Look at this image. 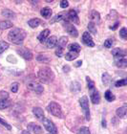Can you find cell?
Segmentation results:
<instances>
[{
	"label": "cell",
	"instance_id": "6da1fadb",
	"mask_svg": "<svg viewBox=\"0 0 127 134\" xmlns=\"http://www.w3.org/2000/svg\"><path fill=\"white\" fill-rule=\"evenodd\" d=\"M26 32L23 29L20 28H14L11 30V32L8 35V38L11 42L14 44H21L23 40L26 37Z\"/></svg>",
	"mask_w": 127,
	"mask_h": 134
},
{
	"label": "cell",
	"instance_id": "7a4b0ae2",
	"mask_svg": "<svg viewBox=\"0 0 127 134\" xmlns=\"http://www.w3.org/2000/svg\"><path fill=\"white\" fill-rule=\"evenodd\" d=\"M37 77H38L39 81L46 84L51 83L55 80V74L53 73V71L49 67H42V68H40L38 73H37Z\"/></svg>",
	"mask_w": 127,
	"mask_h": 134
},
{
	"label": "cell",
	"instance_id": "3957f363",
	"mask_svg": "<svg viewBox=\"0 0 127 134\" xmlns=\"http://www.w3.org/2000/svg\"><path fill=\"white\" fill-rule=\"evenodd\" d=\"M47 110L51 114L55 116V117L61 118L62 117V110H61L60 105L55 102H51L47 106Z\"/></svg>",
	"mask_w": 127,
	"mask_h": 134
},
{
	"label": "cell",
	"instance_id": "277c9868",
	"mask_svg": "<svg viewBox=\"0 0 127 134\" xmlns=\"http://www.w3.org/2000/svg\"><path fill=\"white\" fill-rule=\"evenodd\" d=\"M67 42H68V37L67 36H61L58 42L56 43L57 44V47H56V50H55V55L58 57H62L63 55V51L65 49L67 45Z\"/></svg>",
	"mask_w": 127,
	"mask_h": 134
},
{
	"label": "cell",
	"instance_id": "5b68a950",
	"mask_svg": "<svg viewBox=\"0 0 127 134\" xmlns=\"http://www.w3.org/2000/svg\"><path fill=\"white\" fill-rule=\"evenodd\" d=\"M79 103L82 110L84 111L86 120L89 121L90 120V109H89V100L88 98H87V96H82L81 99L79 100Z\"/></svg>",
	"mask_w": 127,
	"mask_h": 134
},
{
	"label": "cell",
	"instance_id": "8992f818",
	"mask_svg": "<svg viewBox=\"0 0 127 134\" xmlns=\"http://www.w3.org/2000/svg\"><path fill=\"white\" fill-rule=\"evenodd\" d=\"M64 20L67 21V22H72V23H79V20H78V15H77V13L75 10H71L65 14V17H64Z\"/></svg>",
	"mask_w": 127,
	"mask_h": 134
},
{
	"label": "cell",
	"instance_id": "52a82bcc",
	"mask_svg": "<svg viewBox=\"0 0 127 134\" xmlns=\"http://www.w3.org/2000/svg\"><path fill=\"white\" fill-rule=\"evenodd\" d=\"M27 87L29 88L30 90L33 91V92H36V94H41L43 92V86H42L41 84L38 83V82H36V81H29L27 83Z\"/></svg>",
	"mask_w": 127,
	"mask_h": 134
},
{
	"label": "cell",
	"instance_id": "ba28073f",
	"mask_svg": "<svg viewBox=\"0 0 127 134\" xmlns=\"http://www.w3.org/2000/svg\"><path fill=\"white\" fill-rule=\"evenodd\" d=\"M42 122H43L45 129H47L51 134H57V129H56L55 125L53 123L50 119H44Z\"/></svg>",
	"mask_w": 127,
	"mask_h": 134
},
{
	"label": "cell",
	"instance_id": "9c48e42d",
	"mask_svg": "<svg viewBox=\"0 0 127 134\" xmlns=\"http://www.w3.org/2000/svg\"><path fill=\"white\" fill-rule=\"evenodd\" d=\"M82 42L86 45V46H89V47H94V46H95L94 40H93L91 35H90L88 32L83 33V35H82Z\"/></svg>",
	"mask_w": 127,
	"mask_h": 134
},
{
	"label": "cell",
	"instance_id": "30bf717a",
	"mask_svg": "<svg viewBox=\"0 0 127 134\" xmlns=\"http://www.w3.org/2000/svg\"><path fill=\"white\" fill-rule=\"evenodd\" d=\"M28 129L33 134H42L43 133V129L39 125L36 123H30L28 124Z\"/></svg>",
	"mask_w": 127,
	"mask_h": 134
},
{
	"label": "cell",
	"instance_id": "8fae6325",
	"mask_svg": "<svg viewBox=\"0 0 127 134\" xmlns=\"http://www.w3.org/2000/svg\"><path fill=\"white\" fill-rule=\"evenodd\" d=\"M90 98H91L92 103H95V104L100 103V92H99L95 87L93 88V89H91V92H90Z\"/></svg>",
	"mask_w": 127,
	"mask_h": 134
},
{
	"label": "cell",
	"instance_id": "7c38bea8",
	"mask_svg": "<svg viewBox=\"0 0 127 134\" xmlns=\"http://www.w3.org/2000/svg\"><path fill=\"white\" fill-rule=\"evenodd\" d=\"M64 26H65L66 32L69 34L70 36H74V37H77V36H78V32H77V30L76 29V27L74 25H72V24H70V23L66 22L65 24H64Z\"/></svg>",
	"mask_w": 127,
	"mask_h": 134
},
{
	"label": "cell",
	"instance_id": "4fadbf2b",
	"mask_svg": "<svg viewBox=\"0 0 127 134\" xmlns=\"http://www.w3.org/2000/svg\"><path fill=\"white\" fill-rule=\"evenodd\" d=\"M17 51V53L19 54L20 56L24 58L25 59H33V54L31 53V51H29L28 49H25V48H21V49H18Z\"/></svg>",
	"mask_w": 127,
	"mask_h": 134
},
{
	"label": "cell",
	"instance_id": "5bb4252c",
	"mask_svg": "<svg viewBox=\"0 0 127 134\" xmlns=\"http://www.w3.org/2000/svg\"><path fill=\"white\" fill-rule=\"evenodd\" d=\"M33 113L34 114V116H36L38 120H40V121L44 120V111H43V109H41L40 107H33Z\"/></svg>",
	"mask_w": 127,
	"mask_h": 134
},
{
	"label": "cell",
	"instance_id": "9a60e30c",
	"mask_svg": "<svg viewBox=\"0 0 127 134\" xmlns=\"http://www.w3.org/2000/svg\"><path fill=\"white\" fill-rule=\"evenodd\" d=\"M112 55H113L115 58L117 59H119V58H124L126 56V52L122 49H119V48H116L112 50Z\"/></svg>",
	"mask_w": 127,
	"mask_h": 134
},
{
	"label": "cell",
	"instance_id": "2e32d148",
	"mask_svg": "<svg viewBox=\"0 0 127 134\" xmlns=\"http://www.w3.org/2000/svg\"><path fill=\"white\" fill-rule=\"evenodd\" d=\"M56 43H57V38H56V36H51V37H49V38L46 40V46H47L48 48H50V49L55 47Z\"/></svg>",
	"mask_w": 127,
	"mask_h": 134
},
{
	"label": "cell",
	"instance_id": "e0dca14e",
	"mask_svg": "<svg viewBox=\"0 0 127 134\" xmlns=\"http://www.w3.org/2000/svg\"><path fill=\"white\" fill-rule=\"evenodd\" d=\"M90 19H91V22L95 23V24L96 23H100V14L97 11H92L91 14H90Z\"/></svg>",
	"mask_w": 127,
	"mask_h": 134
},
{
	"label": "cell",
	"instance_id": "ac0fdd59",
	"mask_svg": "<svg viewBox=\"0 0 127 134\" xmlns=\"http://www.w3.org/2000/svg\"><path fill=\"white\" fill-rule=\"evenodd\" d=\"M49 35H50V30L45 29V30H43V31L40 33V35L38 36V40L43 43V42H45V40H46V38L48 37Z\"/></svg>",
	"mask_w": 127,
	"mask_h": 134
},
{
	"label": "cell",
	"instance_id": "d6986e66",
	"mask_svg": "<svg viewBox=\"0 0 127 134\" xmlns=\"http://www.w3.org/2000/svg\"><path fill=\"white\" fill-rule=\"evenodd\" d=\"M1 14H2L3 16L7 17V18H10V19H13V18L15 17V14H14L13 11L9 10V9H4Z\"/></svg>",
	"mask_w": 127,
	"mask_h": 134
},
{
	"label": "cell",
	"instance_id": "ffe728a7",
	"mask_svg": "<svg viewBox=\"0 0 127 134\" xmlns=\"http://www.w3.org/2000/svg\"><path fill=\"white\" fill-rule=\"evenodd\" d=\"M11 100H8V99H1L0 100V109L8 108L9 106H11Z\"/></svg>",
	"mask_w": 127,
	"mask_h": 134
},
{
	"label": "cell",
	"instance_id": "44dd1931",
	"mask_svg": "<svg viewBox=\"0 0 127 134\" xmlns=\"http://www.w3.org/2000/svg\"><path fill=\"white\" fill-rule=\"evenodd\" d=\"M13 26H14L13 25V22L8 21V20L1 21V22H0V29H1V30H6V29L11 28Z\"/></svg>",
	"mask_w": 127,
	"mask_h": 134
},
{
	"label": "cell",
	"instance_id": "7402d4cb",
	"mask_svg": "<svg viewBox=\"0 0 127 134\" xmlns=\"http://www.w3.org/2000/svg\"><path fill=\"white\" fill-rule=\"evenodd\" d=\"M40 14H41V15L43 17H45V18H49V17L52 15V10H51L50 8H43L41 10V12H40Z\"/></svg>",
	"mask_w": 127,
	"mask_h": 134
},
{
	"label": "cell",
	"instance_id": "603a6c76",
	"mask_svg": "<svg viewBox=\"0 0 127 134\" xmlns=\"http://www.w3.org/2000/svg\"><path fill=\"white\" fill-rule=\"evenodd\" d=\"M126 106H122V107H119V108L117 109L116 111V114L118 117L119 118H123L125 116V114H126Z\"/></svg>",
	"mask_w": 127,
	"mask_h": 134
},
{
	"label": "cell",
	"instance_id": "cb8c5ba5",
	"mask_svg": "<svg viewBox=\"0 0 127 134\" xmlns=\"http://www.w3.org/2000/svg\"><path fill=\"white\" fill-rule=\"evenodd\" d=\"M68 48H69L70 52H75V53H79L80 50H81V48H80V46L77 43H73V44H70L69 46H68Z\"/></svg>",
	"mask_w": 127,
	"mask_h": 134
},
{
	"label": "cell",
	"instance_id": "d4e9b609",
	"mask_svg": "<svg viewBox=\"0 0 127 134\" xmlns=\"http://www.w3.org/2000/svg\"><path fill=\"white\" fill-rule=\"evenodd\" d=\"M28 24L30 27L32 28H36V27H38V25L40 24V19L39 18H33V19H31L28 21Z\"/></svg>",
	"mask_w": 127,
	"mask_h": 134
},
{
	"label": "cell",
	"instance_id": "484cf974",
	"mask_svg": "<svg viewBox=\"0 0 127 134\" xmlns=\"http://www.w3.org/2000/svg\"><path fill=\"white\" fill-rule=\"evenodd\" d=\"M77 57H78V54L77 53H75V52H69V53H67L66 55H65V59L71 62V60H74V59H77Z\"/></svg>",
	"mask_w": 127,
	"mask_h": 134
},
{
	"label": "cell",
	"instance_id": "4316f807",
	"mask_svg": "<svg viewBox=\"0 0 127 134\" xmlns=\"http://www.w3.org/2000/svg\"><path fill=\"white\" fill-rule=\"evenodd\" d=\"M65 14H66V13H60V14H56V15H55V16L54 17L52 20H51L50 22L51 23H55V22H57V21H60V20L64 19Z\"/></svg>",
	"mask_w": 127,
	"mask_h": 134
},
{
	"label": "cell",
	"instance_id": "83f0119b",
	"mask_svg": "<svg viewBox=\"0 0 127 134\" xmlns=\"http://www.w3.org/2000/svg\"><path fill=\"white\" fill-rule=\"evenodd\" d=\"M116 65L119 68H125L127 66V60L125 58H122V59H119V60L116 62Z\"/></svg>",
	"mask_w": 127,
	"mask_h": 134
},
{
	"label": "cell",
	"instance_id": "f1b7e54d",
	"mask_svg": "<svg viewBox=\"0 0 127 134\" xmlns=\"http://www.w3.org/2000/svg\"><path fill=\"white\" fill-rule=\"evenodd\" d=\"M104 97H105V99L108 100V102H113V100H115V96H114V94L111 92L110 90H107V91L105 92Z\"/></svg>",
	"mask_w": 127,
	"mask_h": 134
},
{
	"label": "cell",
	"instance_id": "f546056e",
	"mask_svg": "<svg viewBox=\"0 0 127 134\" xmlns=\"http://www.w3.org/2000/svg\"><path fill=\"white\" fill-rule=\"evenodd\" d=\"M88 30L90 33H92L93 35H96L97 34V28H96V24L93 22H90L88 24Z\"/></svg>",
	"mask_w": 127,
	"mask_h": 134
},
{
	"label": "cell",
	"instance_id": "4dcf8cb0",
	"mask_svg": "<svg viewBox=\"0 0 127 134\" xmlns=\"http://www.w3.org/2000/svg\"><path fill=\"white\" fill-rule=\"evenodd\" d=\"M80 88H81L80 84L78 83V82H77V81H75V82H73V83L71 84V90L74 91V92H77V91H79Z\"/></svg>",
	"mask_w": 127,
	"mask_h": 134
},
{
	"label": "cell",
	"instance_id": "1f68e13d",
	"mask_svg": "<svg viewBox=\"0 0 127 134\" xmlns=\"http://www.w3.org/2000/svg\"><path fill=\"white\" fill-rule=\"evenodd\" d=\"M9 48V44L5 41H0V54H2L5 50Z\"/></svg>",
	"mask_w": 127,
	"mask_h": 134
},
{
	"label": "cell",
	"instance_id": "d6a6232c",
	"mask_svg": "<svg viewBox=\"0 0 127 134\" xmlns=\"http://www.w3.org/2000/svg\"><path fill=\"white\" fill-rule=\"evenodd\" d=\"M77 134H90V130L87 126H81L79 129H78V132Z\"/></svg>",
	"mask_w": 127,
	"mask_h": 134
},
{
	"label": "cell",
	"instance_id": "836d02e7",
	"mask_svg": "<svg viewBox=\"0 0 127 134\" xmlns=\"http://www.w3.org/2000/svg\"><path fill=\"white\" fill-rule=\"evenodd\" d=\"M113 44H114L113 38H107L104 41V47H106V48H111Z\"/></svg>",
	"mask_w": 127,
	"mask_h": 134
},
{
	"label": "cell",
	"instance_id": "e575fe53",
	"mask_svg": "<svg viewBox=\"0 0 127 134\" xmlns=\"http://www.w3.org/2000/svg\"><path fill=\"white\" fill-rule=\"evenodd\" d=\"M110 80H111L110 76L108 75L107 73H104V74H103V76H102V81H103V83L108 84V82L110 81Z\"/></svg>",
	"mask_w": 127,
	"mask_h": 134
},
{
	"label": "cell",
	"instance_id": "d590c367",
	"mask_svg": "<svg viewBox=\"0 0 127 134\" xmlns=\"http://www.w3.org/2000/svg\"><path fill=\"white\" fill-rule=\"evenodd\" d=\"M127 84V80H125V79H123V80H120V81H118L115 83V85H116L117 87L119 86H125Z\"/></svg>",
	"mask_w": 127,
	"mask_h": 134
},
{
	"label": "cell",
	"instance_id": "8d00e7d4",
	"mask_svg": "<svg viewBox=\"0 0 127 134\" xmlns=\"http://www.w3.org/2000/svg\"><path fill=\"white\" fill-rule=\"evenodd\" d=\"M18 87H19V84L17 83V82H14V83H13V84H11V92L16 93L17 91H18Z\"/></svg>",
	"mask_w": 127,
	"mask_h": 134
},
{
	"label": "cell",
	"instance_id": "74e56055",
	"mask_svg": "<svg viewBox=\"0 0 127 134\" xmlns=\"http://www.w3.org/2000/svg\"><path fill=\"white\" fill-rule=\"evenodd\" d=\"M86 80H87V84H88V88H89V89H90V90L93 89V88H94V87H95V83H94V81H91V80L89 79V77H87V78H86Z\"/></svg>",
	"mask_w": 127,
	"mask_h": 134
},
{
	"label": "cell",
	"instance_id": "f35d334b",
	"mask_svg": "<svg viewBox=\"0 0 127 134\" xmlns=\"http://www.w3.org/2000/svg\"><path fill=\"white\" fill-rule=\"evenodd\" d=\"M0 124H1V125H3V126H5L7 129H9V130H11V126H10L7 122H5V121L3 120V119H1V118H0Z\"/></svg>",
	"mask_w": 127,
	"mask_h": 134
},
{
	"label": "cell",
	"instance_id": "ab89813d",
	"mask_svg": "<svg viewBox=\"0 0 127 134\" xmlns=\"http://www.w3.org/2000/svg\"><path fill=\"white\" fill-rule=\"evenodd\" d=\"M36 59H37L38 62H49V59H48V58H46L45 56H42V55H40V56L37 57V58H36Z\"/></svg>",
	"mask_w": 127,
	"mask_h": 134
},
{
	"label": "cell",
	"instance_id": "60d3db41",
	"mask_svg": "<svg viewBox=\"0 0 127 134\" xmlns=\"http://www.w3.org/2000/svg\"><path fill=\"white\" fill-rule=\"evenodd\" d=\"M119 35H120V36H122V38H126L127 37V31H126V28H122V30H120V32H119Z\"/></svg>",
	"mask_w": 127,
	"mask_h": 134
},
{
	"label": "cell",
	"instance_id": "b9f144b4",
	"mask_svg": "<svg viewBox=\"0 0 127 134\" xmlns=\"http://www.w3.org/2000/svg\"><path fill=\"white\" fill-rule=\"evenodd\" d=\"M69 6V2L68 1H60V7L61 8H67Z\"/></svg>",
	"mask_w": 127,
	"mask_h": 134
},
{
	"label": "cell",
	"instance_id": "7bdbcfd3",
	"mask_svg": "<svg viewBox=\"0 0 127 134\" xmlns=\"http://www.w3.org/2000/svg\"><path fill=\"white\" fill-rule=\"evenodd\" d=\"M9 94L7 92H0V97H2L3 99H8Z\"/></svg>",
	"mask_w": 127,
	"mask_h": 134
},
{
	"label": "cell",
	"instance_id": "ee69618b",
	"mask_svg": "<svg viewBox=\"0 0 127 134\" xmlns=\"http://www.w3.org/2000/svg\"><path fill=\"white\" fill-rule=\"evenodd\" d=\"M119 22H117L116 24L113 26V27H111V29H112V30H116V29L118 28V26H119Z\"/></svg>",
	"mask_w": 127,
	"mask_h": 134
},
{
	"label": "cell",
	"instance_id": "f6af8a7d",
	"mask_svg": "<svg viewBox=\"0 0 127 134\" xmlns=\"http://www.w3.org/2000/svg\"><path fill=\"white\" fill-rule=\"evenodd\" d=\"M81 64H82V62H81V60H78V62H77V63L75 64V66H76V67H79Z\"/></svg>",
	"mask_w": 127,
	"mask_h": 134
},
{
	"label": "cell",
	"instance_id": "bcb514c9",
	"mask_svg": "<svg viewBox=\"0 0 127 134\" xmlns=\"http://www.w3.org/2000/svg\"><path fill=\"white\" fill-rule=\"evenodd\" d=\"M63 70H64V72H68V71H69V70H70V68H69V67H68V66H65V67H64V68H63Z\"/></svg>",
	"mask_w": 127,
	"mask_h": 134
},
{
	"label": "cell",
	"instance_id": "7dc6e473",
	"mask_svg": "<svg viewBox=\"0 0 127 134\" xmlns=\"http://www.w3.org/2000/svg\"><path fill=\"white\" fill-rule=\"evenodd\" d=\"M102 126H103V127H106V122H105V120H102Z\"/></svg>",
	"mask_w": 127,
	"mask_h": 134
},
{
	"label": "cell",
	"instance_id": "c3c4849f",
	"mask_svg": "<svg viewBox=\"0 0 127 134\" xmlns=\"http://www.w3.org/2000/svg\"><path fill=\"white\" fill-rule=\"evenodd\" d=\"M22 134H30V132L28 131V130H23V131H22Z\"/></svg>",
	"mask_w": 127,
	"mask_h": 134
},
{
	"label": "cell",
	"instance_id": "681fc988",
	"mask_svg": "<svg viewBox=\"0 0 127 134\" xmlns=\"http://www.w3.org/2000/svg\"><path fill=\"white\" fill-rule=\"evenodd\" d=\"M50 134H51V133H50Z\"/></svg>",
	"mask_w": 127,
	"mask_h": 134
}]
</instances>
